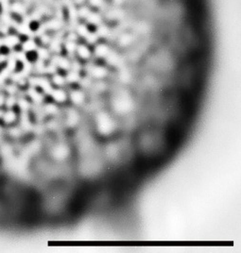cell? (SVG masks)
<instances>
[{
	"label": "cell",
	"mask_w": 241,
	"mask_h": 253,
	"mask_svg": "<svg viewBox=\"0 0 241 253\" xmlns=\"http://www.w3.org/2000/svg\"><path fill=\"white\" fill-rule=\"evenodd\" d=\"M78 53L79 55L81 57V58H88V57L90 56V53H89V50L87 49L86 46H80V47L78 48Z\"/></svg>",
	"instance_id": "6da1fadb"
},
{
	"label": "cell",
	"mask_w": 241,
	"mask_h": 253,
	"mask_svg": "<svg viewBox=\"0 0 241 253\" xmlns=\"http://www.w3.org/2000/svg\"><path fill=\"white\" fill-rule=\"evenodd\" d=\"M71 98H72V100L75 103H80L83 100V96L80 92H75L72 94V96H71Z\"/></svg>",
	"instance_id": "7a4b0ae2"
},
{
	"label": "cell",
	"mask_w": 241,
	"mask_h": 253,
	"mask_svg": "<svg viewBox=\"0 0 241 253\" xmlns=\"http://www.w3.org/2000/svg\"><path fill=\"white\" fill-rule=\"evenodd\" d=\"M52 96H54V98L58 101H64L65 99V94L63 91H55Z\"/></svg>",
	"instance_id": "3957f363"
},
{
	"label": "cell",
	"mask_w": 241,
	"mask_h": 253,
	"mask_svg": "<svg viewBox=\"0 0 241 253\" xmlns=\"http://www.w3.org/2000/svg\"><path fill=\"white\" fill-rule=\"evenodd\" d=\"M93 75L97 77H101L105 75V70L103 68H101V67H96L93 71Z\"/></svg>",
	"instance_id": "277c9868"
},
{
	"label": "cell",
	"mask_w": 241,
	"mask_h": 253,
	"mask_svg": "<svg viewBox=\"0 0 241 253\" xmlns=\"http://www.w3.org/2000/svg\"><path fill=\"white\" fill-rule=\"evenodd\" d=\"M96 52L99 56H104L108 53V48H107L105 45H99V47L96 48Z\"/></svg>",
	"instance_id": "5b68a950"
},
{
	"label": "cell",
	"mask_w": 241,
	"mask_h": 253,
	"mask_svg": "<svg viewBox=\"0 0 241 253\" xmlns=\"http://www.w3.org/2000/svg\"><path fill=\"white\" fill-rule=\"evenodd\" d=\"M54 81H55L57 84H63V83H64V79H61V77H59V76H57V77H54Z\"/></svg>",
	"instance_id": "8992f818"
}]
</instances>
